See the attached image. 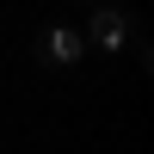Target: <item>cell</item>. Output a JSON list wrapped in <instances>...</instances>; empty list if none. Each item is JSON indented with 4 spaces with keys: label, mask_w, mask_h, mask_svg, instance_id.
<instances>
[{
    "label": "cell",
    "mask_w": 154,
    "mask_h": 154,
    "mask_svg": "<svg viewBox=\"0 0 154 154\" xmlns=\"http://www.w3.org/2000/svg\"><path fill=\"white\" fill-rule=\"evenodd\" d=\"M86 43H93V49H105V56H123V49H130V37H136V19H130V12H123L117 6V0H86Z\"/></svg>",
    "instance_id": "cell-1"
},
{
    "label": "cell",
    "mask_w": 154,
    "mask_h": 154,
    "mask_svg": "<svg viewBox=\"0 0 154 154\" xmlns=\"http://www.w3.org/2000/svg\"><path fill=\"white\" fill-rule=\"evenodd\" d=\"M80 49H86V37L74 31V25H49V31L37 37V62H43V68H74Z\"/></svg>",
    "instance_id": "cell-2"
}]
</instances>
